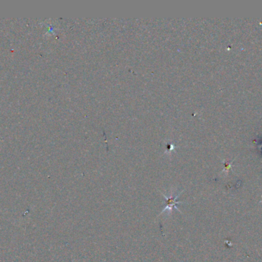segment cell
<instances>
[{
	"label": "cell",
	"instance_id": "6da1fadb",
	"mask_svg": "<svg viewBox=\"0 0 262 262\" xmlns=\"http://www.w3.org/2000/svg\"><path fill=\"white\" fill-rule=\"evenodd\" d=\"M182 192H183V190L181 191V192H179V193L177 194L176 195H172L171 197H167L166 195H165V194L162 193V192H161L162 195H163V196L164 197V198H165V200H166V207H165V208L163 209V211H162V212L160 213V215H161L162 214H163V213H164L166 211H172V208L176 209L177 211H179V212H181V211H180L178 207H177L176 204H183V201H177V198H178V197L180 195H181Z\"/></svg>",
	"mask_w": 262,
	"mask_h": 262
}]
</instances>
